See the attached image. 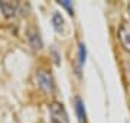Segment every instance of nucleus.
<instances>
[{
  "mask_svg": "<svg viewBox=\"0 0 130 123\" xmlns=\"http://www.w3.org/2000/svg\"><path fill=\"white\" fill-rule=\"evenodd\" d=\"M85 58H87V49H85V45L83 42L78 45V62L79 65H83L85 62Z\"/></svg>",
  "mask_w": 130,
  "mask_h": 123,
  "instance_id": "obj_8",
  "label": "nucleus"
},
{
  "mask_svg": "<svg viewBox=\"0 0 130 123\" xmlns=\"http://www.w3.org/2000/svg\"><path fill=\"white\" fill-rule=\"evenodd\" d=\"M58 3H59L62 7H65V9L68 10V13H70L71 16L74 14V7H72V3H71V2H68V0H61V2H58Z\"/></svg>",
  "mask_w": 130,
  "mask_h": 123,
  "instance_id": "obj_9",
  "label": "nucleus"
},
{
  "mask_svg": "<svg viewBox=\"0 0 130 123\" xmlns=\"http://www.w3.org/2000/svg\"><path fill=\"white\" fill-rule=\"evenodd\" d=\"M52 25H54V29L58 33L62 30V28H64V18L61 16V13L55 12V13L52 14Z\"/></svg>",
  "mask_w": 130,
  "mask_h": 123,
  "instance_id": "obj_7",
  "label": "nucleus"
},
{
  "mask_svg": "<svg viewBox=\"0 0 130 123\" xmlns=\"http://www.w3.org/2000/svg\"><path fill=\"white\" fill-rule=\"evenodd\" d=\"M74 107H75V113H77V117H78L79 123H84L85 122V107H84V101L81 100V97H75L74 99Z\"/></svg>",
  "mask_w": 130,
  "mask_h": 123,
  "instance_id": "obj_5",
  "label": "nucleus"
},
{
  "mask_svg": "<svg viewBox=\"0 0 130 123\" xmlns=\"http://www.w3.org/2000/svg\"><path fill=\"white\" fill-rule=\"evenodd\" d=\"M36 81H38L39 88L43 90L45 93H52L54 91V78H52V75L48 71H43L42 70V71L38 72Z\"/></svg>",
  "mask_w": 130,
  "mask_h": 123,
  "instance_id": "obj_2",
  "label": "nucleus"
},
{
  "mask_svg": "<svg viewBox=\"0 0 130 123\" xmlns=\"http://www.w3.org/2000/svg\"><path fill=\"white\" fill-rule=\"evenodd\" d=\"M49 114H51V122L52 123H70L67 110H65L64 104L54 101L49 106Z\"/></svg>",
  "mask_w": 130,
  "mask_h": 123,
  "instance_id": "obj_1",
  "label": "nucleus"
},
{
  "mask_svg": "<svg viewBox=\"0 0 130 123\" xmlns=\"http://www.w3.org/2000/svg\"><path fill=\"white\" fill-rule=\"evenodd\" d=\"M119 39H120L123 48L130 52V23L123 22L120 25V28H119Z\"/></svg>",
  "mask_w": 130,
  "mask_h": 123,
  "instance_id": "obj_3",
  "label": "nucleus"
},
{
  "mask_svg": "<svg viewBox=\"0 0 130 123\" xmlns=\"http://www.w3.org/2000/svg\"><path fill=\"white\" fill-rule=\"evenodd\" d=\"M0 9L5 13L6 18H12V16H14L16 10H18V3H14V2H0Z\"/></svg>",
  "mask_w": 130,
  "mask_h": 123,
  "instance_id": "obj_4",
  "label": "nucleus"
},
{
  "mask_svg": "<svg viewBox=\"0 0 130 123\" xmlns=\"http://www.w3.org/2000/svg\"><path fill=\"white\" fill-rule=\"evenodd\" d=\"M28 39H29V43L32 45L33 49H39V48L42 47V41H41V38H39V35H38L35 30H30V32L28 33Z\"/></svg>",
  "mask_w": 130,
  "mask_h": 123,
  "instance_id": "obj_6",
  "label": "nucleus"
},
{
  "mask_svg": "<svg viewBox=\"0 0 130 123\" xmlns=\"http://www.w3.org/2000/svg\"><path fill=\"white\" fill-rule=\"evenodd\" d=\"M129 16H130V5H129Z\"/></svg>",
  "mask_w": 130,
  "mask_h": 123,
  "instance_id": "obj_10",
  "label": "nucleus"
}]
</instances>
